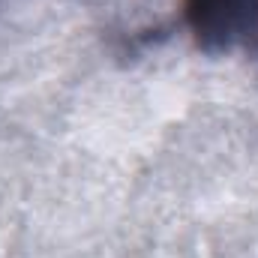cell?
Instances as JSON below:
<instances>
[{
	"label": "cell",
	"instance_id": "6da1fadb",
	"mask_svg": "<svg viewBox=\"0 0 258 258\" xmlns=\"http://www.w3.org/2000/svg\"><path fill=\"white\" fill-rule=\"evenodd\" d=\"M255 0H183V18L195 42L216 54L228 51L252 24Z\"/></svg>",
	"mask_w": 258,
	"mask_h": 258
}]
</instances>
